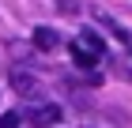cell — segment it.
Returning a JSON list of instances; mask_svg holds the SVG:
<instances>
[{"mask_svg": "<svg viewBox=\"0 0 132 128\" xmlns=\"http://www.w3.org/2000/svg\"><path fill=\"white\" fill-rule=\"evenodd\" d=\"M30 41H34V49H42V53H57L61 49V34H57L53 27H34Z\"/></svg>", "mask_w": 132, "mask_h": 128, "instance_id": "cell-3", "label": "cell"}, {"mask_svg": "<svg viewBox=\"0 0 132 128\" xmlns=\"http://www.w3.org/2000/svg\"><path fill=\"white\" fill-rule=\"evenodd\" d=\"M19 121H23V113H15V109H11V113H4V117H0V128H19Z\"/></svg>", "mask_w": 132, "mask_h": 128, "instance_id": "cell-8", "label": "cell"}, {"mask_svg": "<svg viewBox=\"0 0 132 128\" xmlns=\"http://www.w3.org/2000/svg\"><path fill=\"white\" fill-rule=\"evenodd\" d=\"M61 106H57V102H38V106L30 109V113H27V121H30L34 128H53V124H61Z\"/></svg>", "mask_w": 132, "mask_h": 128, "instance_id": "cell-2", "label": "cell"}, {"mask_svg": "<svg viewBox=\"0 0 132 128\" xmlns=\"http://www.w3.org/2000/svg\"><path fill=\"white\" fill-rule=\"evenodd\" d=\"M57 4H61L64 15H76V11H79V4H76V0H57Z\"/></svg>", "mask_w": 132, "mask_h": 128, "instance_id": "cell-9", "label": "cell"}, {"mask_svg": "<svg viewBox=\"0 0 132 128\" xmlns=\"http://www.w3.org/2000/svg\"><path fill=\"white\" fill-rule=\"evenodd\" d=\"M11 87H15V94L30 98L34 106L49 98V94H45V83H42V79H34V75H30L27 68H11Z\"/></svg>", "mask_w": 132, "mask_h": 128, "instance_id": "cell-1", "label": "cell"}, {"mask_svg": "<svg viewBox=\"0 0 132 128\" xmlns=\"http://www.w3.org/2000/svg\"><path fill=\"white\" fill-rule=\"evenodd\" d=\"M68 49H72V64H76L79 72H94V64H98V57H94V53H87L79 41H72Z\"/></svg>", "mask_w": 132, "mask_h": 128, "instance_id": "cell-5", "label": "cell"}, {"mask_svg": "<svg viewBox=\"0 0 132 128\" xmlns=\"http://www.w3.org/2000/svg\"><path fill=\"white\" fill-rule=\"evenodd\" d=\"M79 45H83L87 53H94V57H102V53H106V41H102V34H94V30H87V27L79 30Z\"/></svg>", "mask_w": 132, "mask_h": 128, "instance_id": "cell-6", "label": "cell"}, {"mask_svg": "<svg viewBox=\"0 0 132 128\" xmlns=\"http://www.w3.org/2000/svg\"><path fill=\"white\" fill-rule=\"evenodd\" d=\"M113 75H117V79H125V83H132V60H128V57L113 60Z\"/></svg>", "mask_w": 132, "mask_h": 128, "instance_id": "cell-7", "label": "cell"}, {"mask_svg": "<svg viewBox=\"0 0 132 128\" xmlns=\"http://www.w3.org/2000/svg\"><path fill=\"white\" fill-rule=\"evenodd\" d=\"M94 19H98L102 27L110 30V34H113V38H117V41H121V45H132V34H128V27H121V23L113 19L110 11H102V8H94Z\"/></svg>", "mask_w": 132, "mask_h": 128, "instance_id": "cell-4", "label": "cell"}]
</instances>
